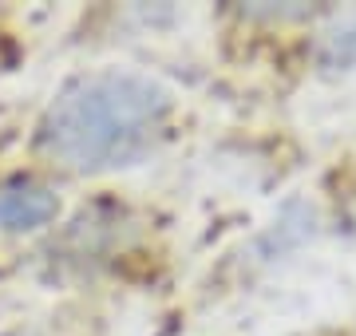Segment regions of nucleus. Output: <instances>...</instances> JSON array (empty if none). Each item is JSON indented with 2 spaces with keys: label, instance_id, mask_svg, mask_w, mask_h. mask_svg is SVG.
<instances>
[{
  "label": "nucleus",
  "instance_id": "1",
  "mask_svg": "<svg viewBox=\"0 0 356 336\" xmlns=\"http://www.w3.org/2000/svg\"><path fill=\"white\" fill-rule=\"evenodd\" d=\"M166 87L135 72H91L48 103L36 131L40 155L72 174H115L139 167L170 135Z\"/></svg>",
  "mask_w": 356,
  "mask_h": 336
},
{
  "label": "nucleus",
  "instance_id": "3",
  "mask_svg": "<svg viewBox=\"0 0 356 336\" xmlns=\"http://www.w3.org/2000/svg\"><path fill=\"white\" fill-rule=\"evenodd\" d=\"M313 60H317V67L325 76H348V72H356V12L337 16V24L317 40Z\"/></svg>",
  "mask_w": 356,
  "mask_h": 336
},
{
  "label": "nucleus",
  "instance_id": "2",
  "mask_svg": "<svg viewBox=\"0 0 356 336\" xmlns=\"http://www.w3.org/2000/svg\"><path fill=\"white\" fill-rule=\"evenodd\" d=\"M60 218V198L40 178L0 182V230L4 233H36Z\"/></svg>",
  "mask_w": 356,
  "mask_h": 336
}]
</instances>
